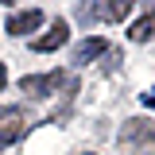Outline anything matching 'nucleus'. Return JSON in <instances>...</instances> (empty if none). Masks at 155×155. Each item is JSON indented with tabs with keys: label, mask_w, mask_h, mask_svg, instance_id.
Listing matches in <instances>:
<instances>
[{
	"label": "nucleus",
	"mask_w": 155,
	"mask_h": 155,
	"mask_svg": "<svg viewBox=\"0 0 155 155\" xmlns=\"http://www.w3.org/2000/svg\"><path fill=\"white\" fill-rule=\"evenodd\" d=\"M39 27H43V12L39 8H23L16 16H8V23H4V31L12 39H23V35H31V31H39Z\"/></svg>",
	"instance_id": "obj_4"
},
{
	"label": "nucleus",
	"mask_w": 155,
	"mask_h": 155,
	"mask_svg": "<svg viewBox=\"0 0 155 155\" xmlns=\"http://www.w3.org/2000/svg\"><path fill=\"white\" fill-rule=\"evenodd\" d=\"M105 51H109V43H105V39H93V35L81 39V43L74 47V66H89V62H97Z\"/></svg>",
	"instance_id": "obj_6"
},
{
	"label": "nucleus",
	"mask_w": 155,
	"mask_h": 155,
	"mask_svg": "<svg viewBox=\"0 0 155 155\" xmlns=\"http://www.w3.org/2000/svg\"><path fill=\"white\" fill-rule=\"evenodd\" d=\"M143 105H155V89H147V93H143Z\"/></svg>",
	"instance_id": "obj_10"
},
{
	"label": "nucleus",
	"mask_w": 155,
	"mask_h": 155,
	"mask_svg": "<svg viewBox=\"0 0 155 155\" xmlns=\"http://www.w3.org/2000/svg\"><path fill=\"white\" fill-rule=\"evenodd\" d=\"M116 140H120V147L128 155H155V124L143 120V116L124 120V128H120Z\"/></svg>",
	"instance_id": "obj_1"
},
{
	"label": "nucleus",
	"mask_w": 155,
	"mask_h": 155,
	"mask_svg": "<svg viewBox=\"0 0 155 155\" xmlns=\"http://www.w3.org/2000/svg\"><path fill=\"white\" fill-rule=\"evenodd\" d=\"M8 85V70H4V62H0V89Z\"/></svg>",
	"instance_id": "obj_9"
},
{
	"label": "nucleus",
	"mask_w": 155,
	"mask_h": 155,
	"mask_svg": "<svg viewBox=\"0 0 155 155\" xmlns=\"http://www.w3.org/2000/svg\"><path fill=\"white\" fill-rule=\"evenodd\" d=\"M93 12L101 19H109V23H124V19L132 16V0H97Z\"/></svg>",
	"instance_id": "obj_7"
},
{
	"label": "nucleus",
	"mask_w": 155,
	"mask_h": 155,
	"mask_svg": "<svg viewBox=\"0 0 155 155\" xmlns=\"http://www.w3.org/2000/svg\"><path fill=\"white\" fill-rule=\"evenodd\" d=\"M27 128H31L27 109H19V105H0V151L12 147L16 140H23Z\"/></svg>",
	"instance_id": "obj_2"
},
{
	"label": "nucleus",
	"mask_w": 155,
	"mask_h": 155,
	"mask_svg": "<svg viewBox=\"0 0 155 155\" xmlns=\"http://www.w3.org/2000/svg\"><path fill=\"white\" fill-rule=\"evenodd\" d=\"M66 39H70V23H66V19L58 16L54 23H51V27H47V35H39L35 43H31V47H35L39 54H51V51H58V47H62V43H66Z\"/></svg>",
	"instance_id": "obj_5"
},
{
	"label": "nucleus",
	"mask_w": 155,
	"mask_h": 155,
	"mask_svg": "<svg viewBox=\"0 0 155 155\" xmlns=\"http://www.w3.org/2000/svg\"><path fill=\"white\" fill-rule=\"evenodd\" d=\"M151 35H155V8H151L143 19H136L132 27H128V39H132V43H147Z\"/></svg>",
	"instance_id": "obj_8"
},
{
	"label": "nucleus",
	"mask_w": 155,
	"mask_h": 155,
	"mask_svg": "<svg viewBox=\"0 0 155 155\" xmlns=\"http://www.w3.org/2000/svg\"><path fill=\"white\" fill-rule=\"evenodd\" d=\"M0 4H16V0H0Z\"/></svg>",
	"instance_id": "obj_11"
},
{
	"label": "nucleus",
	"mask_w": 155,
	"mask_h": 155,
	"mask_svg": "<svg viewBox=\"0 0 155 155\" xmlns=\"http://www.w3.org/2000/svg\"><path fill=\"white\" fill-rule=\"evenodd\" d=\"M70 81V74H62V70H51V74H27L19 78V89L27 97H51L54 89H62Z\"/></svg>",
	"instance_id": "obj_3"
}]
</instances>
